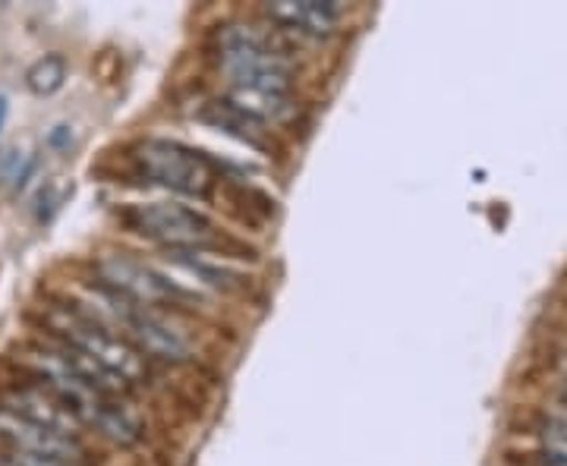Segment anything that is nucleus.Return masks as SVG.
<instances>
[{
  "instance_id": "f03ea898",
  "label": "nucleus",
  "mask_w": 567,
  "mask_h": 466,
  "mask_svg": "<svg viewBox=\"0 0 567 466\" xmlns=\"http://www.w3.org/2000/svg\"><path fill=\"white\" fill-rule=\"evenodd\" d=\"M221 66L230 89L290 92V70L284 58L249 25H227L218 35Z\"/></svg>"
},
{
  "instance_id": "6e6552de",
  "label": "nucleus",
  "mask_w": 567,
  "mask_h": 466,
  "mask_svg": "<svg viewBox=\"0 0 567 466\" xmlns=\"http://www.w3.org/2000/svg\"><path fill=\"white\" fill-rule=\"evenodd\" d=\"M265 13H268V20L281 22L284 29L324 39L341 25L344 7L338 0H275L265 7Z\"/></svg>"
},
{
  "instance_id": "39448f33",
  "label": "nucleus",
  "mask_w": 567,
  "mask_h": 466,
  "mask_svg": "<svg viewBox=\"0 0 567 466\" xmlns=\"http://www.w3.org/2000/svg\"><path fill=\"white\" fill-rule=\"evenodd\" d=\"M136 164L145 174V180L183 193V196H208L215 183L212 164L205 162L199 152L174 139H145L136 148Z\"/></svg>"
},
{
  "instance_id": "9d476101",
  "label": "nucleus",
  "mask_w": 567,
  "mask_h": 466,
  "mask_svg": "<svg viewBox=\"0 0 567 466\" xmlns=\"http://www.w3.org/2000/svg\"><path fill=\"white\" fill-rule=\"evenodd\" d=\"M174 259H177L186 271H193L196 281L215 287V290H237V287H244V278H240V275H234L230 268L212 262V259H205V256H196V252H174Z\"/></svg>"
},
{
  "instance_id": "2eb2a0df",
  "label": "nucleus",
  "mask_w": 567,
  "mask_h": 466,
  "mask_svg": "<svg viewBox=\"0 0 567 466\" xmlns=\"http://www.w3.org/2000/svg\"><path fill=\"white\" fill-rule=\"evenodd\" d=\"M7 114H10V102L0 95V130H3V123H7Z\"/></svg>"
},
{
  "instance_id": "20e7f679",
  "label": "nucleus",
  "mask_w": 567,
  "mask_h": 466,
  "mask_svg": "<svg viewBox=\"0 0 567 466\" xmlns=\"http://www.w3.org/2000/svg\"><path fill=\"white\" fill-rule=\"evenodd\" d=\"M123 221L140 237L167 246L174 252H193L215 244V224L203 211L181 203L133 205L123 211Z\"/></svg>"
},
{
  "instance_id": "423d86ee",
  "label": "nucleus",
  "mask_w": 567,
  "mask_h": 466,
  "mask_svg": "<svg viewBox=\"0 0 567 466\" xmlns=\"http://www.w3.org/2000/svg\"><path fill=\"white\" fill-rule=\"evenodd\" d=\"M99 278H102V287L114 290L117 297L142 306V309L186 306L193 300V293H186L177 281H171L158 268L126 259V256H104L99 262Z\"/></svg>"
},
{
  "instance_id": "9b49d317",
  "label": "nucleus",
  "mask_w": 567,
  "mask_h": 466,
  "mask_svg": "<svg viewBox=\"0 0 567 466\" xmlns=\"http://www.w3.org/2000/svg\"><path fill=\"white\" fill-rule=\"evenodd\" d=\"M63 82H66V61H63V54H44L25 73V85L35 95H54Z\"/></svg>"
},
{
  "instance_id": "7ed1b4c3",
  "label": "nucleus",
  "mask_w": 567,
  "mask_h": 466,
  "mask_svg": "<svg viewBox=\"0 0 567 466\" xmlns=\"http://www.w3.org/2000/svg\"><path fill=\"white\" fill-rule=\"evenodd\" d=\"M99 306L117 322V328H123L126 341L136 346L142 356L148 353V356L164 360V363H183L193 356V341L171 319L158 315L155 309H142V306L130 303L107 287L99 290Z\"/></svg>"
},
{
  "instance_id": "0eeeda50",
  "label": "nucleus",
  "mask_w": 567,
  "mask_h": 466,
  "mask_svg": "<svg viewBox=\"0 0 567 466\" xmlns=\"http://www.w3.org/2000/svg\"><path fill=\"white\" fill-rule=\"evenodd\" d=\"M0 442L10 447L13 454H32L44 460H61V464H80L82 445L80 438H70L61 432L35 426L29 420H22L17 413L0 406Z\"/></svg>"
},
{
  "instance_id": "f3484780",
  "label": "nucleus",
  "mask_w": 567,
  "mask_h": 466,
  "mask_svg": "<svg viewBox=\"0 0 567 466\" xmlns=\"http://www.w3.org/2000/svg\"><path fill=\"white\" fill-rule=\"evenodd\" d=\"M561 404L567 406V379H565V382H561Z\"/></svg>"
},
{
  "instance_id": "ddd939ff",
  "label": "nucleus",
  "mask_w": 567,
  "mask_h": 466,
  "mask_svg": "<svg viewBox=\"0 0 567 466\" xmlns=\"http://www.w3.org/2000/svg\"><path fill=\"white\" fill-rule=\"evenodd\" d=\"M35 170V155L25 148H3L0 152V183L3 186H22Z\"/></svg>"
},
{
  "instance_id": "1a4fd4ad",
  "label": "nucleus",
  "mask_w": 567,
  "mask_h": 466,
  "mask_svg": "<svg viewBox=\"0 0 567 466\" xmlns=\"http://www.w3.org/2000/svg\"><path fill=\"white\" fill-rule=\"evenodd\" d=\"M3 410L17 413L22 420L35 423V426L51 428V432H61L70 438H80V420L61 404L54 401L44 387H17L3 397Z\"/></svg>"
},
{
  "instance_id": "f8f14e48",
  "label": "nucleus",
  "mask_w": 567,
  "mask_h": 466,
  "mask_svg": "<svg viewBox=\"0 0 567 466\" xmlns=\"http://www.w3.org/2000/svg\"><path fill=\"white\" fill-rule=\"evenodd\" d=\"M212 121L218 123L221 130H227V133H234L237 139H244V143L262 145V123H256L252 117L240 114L234 104H227V102L212 104Z\"/></svg>"
},
{
  "instance_id": "dca6fc26",
  "label": "nucleus",
  "mask_w": 567,
  "mask_h": 466,
  "mask_svg": "<svg viewBox=\"0 0 567 466\" xmlns=\"http://www.w3.org/2000/svg\"><path fill=\"white\" fill-rule=\"evenodd\" d=\"M0 466H22V464H17V460H13V457H10V454H7V457H3V460H0Z\"/></svg>"
},
{
  "instance_id": "f257e3e1",
  "label": "nucleus",
  "mask_w": 567,
  "mask_h": 466,
  "mask_svg": "<svg viewBox=\"0 0 567 466\" xmlns=\"http://www.w3.org/2000/svg\"><path fill=\"white\" fill-rule=\"evenodd\" d=\"M48 331L54 334L58 344L102 365L107 375H114L123 385H136L145 375V360L140 350L82 309H70V306L51 309Z\"/></svg>"
},
{
  "instance_id": "4468645a",
  "label": "nucleus",
  "mask_w": 567,
  "mask_h": 466,
  "mask_svg": "<svg viewBox=\"0 0 567 466\" xmlns=\"http://www.w3.org/2000/svg\"><path fill=\"white\" fill-rule=\"evenodd\" d=\"M527 466H567V454L561 451H546V454H533Z\"/></svg>"
}]
</instances>
